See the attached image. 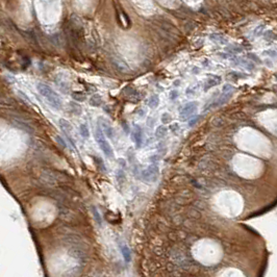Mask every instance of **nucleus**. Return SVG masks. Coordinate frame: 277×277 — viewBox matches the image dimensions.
I'll return each instance as SVG.
<instances>
[{"label": "nucleus", "instance_id": "obj_15", "mask_svg": "<svg viewBox=\"0 0 277 277\" xmlns=\"http://www.w3.org/2000/svg\"><path fill=\"white\" fill-rule=\"evenodd\" d=\"M94 161L97 162V165H98V167L101 169V170H105V167H104V162H103V161L100 157H98V156H94Z\"/></svg>", "mask_w": 277, "mask_h": 277}, {"label": "nucleus", "instance_id": "obj_1", "mask_svg": "<svg viewBox=\"0 0 277 277\" xmlns=\"http://www.w3.org/2000/svg\"><path fill=\"white\" fill-rule=\"evenodd\" d=\"M193 255L198 262L210 266L220 262L222 250L217 243L210 240H203L193 247Z\"/></svg>", "mask_w": 277, "mask_h": 277}, {"label": "nucleus", "instance_id": "obj_11", "mask_svg": "<svg viewBox=\"0 0 277 277\" xmlns=\"http://www.w3.org/2000/svg\"><path fill=\"white\" fill-rule=\"evenodd\" d=\"M90 104L94 107H99L102 105V97L99 94H94L90 98Z\"/></svg>", "mask_w": 277, "mask_h": 277}, {"label": "nucleus", "instance_id": "obj_8", "mask_svg": "<svg viewBox=\"0 0 277 277\" xmlns=\"http://www.w3.org/2000/svg\"><path fill=\"white\" fill-rule=\"evenodd\" d=\"M100 121L101 122L98 123V124L100 125L101 129H102L104 136H105L106 138H109V139H113L114 138V133H115V130H114L113 126L110 124H109L106 121H104V120H102V119H101Z\"/></svg>", "mask_w": 277, "mask_h": 277}, {"label": "nucleus", "instance_id": "obj_9", "mask_svg": "<svg viewBox=\"0 0 277 277\" xmlns=\"http://www.w3.org/2000/svg\"><path fill=\"white\" fill-rule=\"evenodd\" d=\"M220 277H245L242 272L237 269L234 268H230V269H226L221 273Z\"/></svg>", "mask_w": 277, "mask_h": 277}, {"label": "nucleus", "instance_id": "obj_12", "mask_svg": "<svg viewBox=\"0 0 277 277\" xmlns=\"http://www.w3.org/2000/svg\"><path fill=\"white\" fill-rule=\"evenodd\" d=\"M79 131H80V135L83 138H89L90 136V129H89V126H88L86 123H83V124L80 125L79 127Z\"/></svg>", "mask_w": 277, "mask_h": 277}, {"label": "nucleus", "instance_id": "obj_17", "mask_svg": "<svg viewBox=\"0 0 277 277\" xmlns=\"http://www.w3.org/2000/svg\"><path fill=\"white\" fill-rule=\"evenodd\" d=\"M170 115H168V114H164L162 117V122L164 123V124H166V123H168L169 121H170V117H169Z\"/></svg>", "mask_w": 277, "mask_h": 277}, {"label": "nucleus", "instance_id": "obj_7", "mask_svg": "<svg viewBox=\"0 0 277 277\" xmlns=\"http://www.w3.org/2000/svg\"><path fill=\"white\" fill-rule=\"evenodd\" d=\"M131 138L133 139V142L136 146V148H140L143 144V131L142 128L139 125H136L132 130Z\"/></svg>", "mask_w": 277, "mask_h": 277}, {"label": "nucleus", "instance_id": "obj_13", "mask_svg": "<svg viewBox=\"0 0 277 277\" xmlns=\"http://www.w3.org/2000/svg\"><path fill=\"white\" fill-rule=\"evenodd\" d=\"M158 103H159V99H158V96H156V95L152 96L148 101V105L152 107V109H154V107L157 106Z\"/></svg>", "mask_w": 277, "mask_h": 277}, {"label": "nucleus", "instance_id": "obj_3", "mask_svg": "<svg viewBox=\"0 0 277 277\" xmlns=\"http://www.w3.org/2000/svg\"><path fill=\"white\" fill-rule=\"evenodd\" d=\"M94 136H95L96 143L98 144L100 149L104 153V155H105L106 157H109V158H113L114 157L113 148H112V146H110L109 142L107 141V138L104 136V133H103L102 129H101V127H100L99 124L96 126L95 132H94Z\"/></svg>", "mask_w": 277, "mask_h": 277}, {"label": "nucleus", "instance_id": "obj_19", "mask_svg": "<svg viewBox=\"0 0 277 277\" xmlns=\"http://www.w3.org/2000/svg\"><path fill=\"white\" fill-rule=\"evenodd\" d=\"M122 126H123V129L125 128V131H126V133H128V132H129V128H128V126H127V123H123Z\"/></svg>", "mask_w": 277, "mask_h": 277}, {"label": "nucleus", "instance_id": "obj_2", "mask_svg": "<svg viewBox=\"0 0 277 277\" xmlns=\"http://www.w3.org/2000/svg\"><path fill=\"white\" fill-rule=\"evenodd\" d=\"M37 90L38 92L41 94L42 96L49 102L50 105L55 109H61L63 106V100H61V96L55 92V91L50 88L49 86L42 83H39L37 84Z\"/></svg>", "mask_w": 277, "mask_h": 277}, {"label": "nucleus", "instance_id": "obj_10", "mask_svg": "<svg viewBox=\"0 0 277 277\" xmlns=\"http://www.w3.org/2000/svg\"><path fill=\"white\" fill-rule=\"evenodd\" d=\"M195 110H196L195 104L194 103H189L187 106H184V109H182V110L180 112V116L182 117V118H184V117H189L190 115H192Z\"/></svg>", "mask_w": 277, "mask_h": 277}, {"label": "nucleus", "instance_id": "obj_16", "mask_svg": "<svg viewBox=\"0 0 277 277\" xmlns=\"http://www.w3.org/2000/svg\"><path fill=\"white\" fill-rule=\"evenodd\" d=\"M72 96H73L74 99L78 100V101H83H83L86 100V96H84L83 93H74Z\"/></svg>", "mask_w": 277, "mask_h": 277}, {"label": "nucleus", "instance_id": "obj_18", "mask_svg": "<svg viewBox=\"0 0 277 277\" xmlns=\"http://www.w3.org/2000/svg\"><path fill=\"white\" fill-rule=\"evenodd\" d=\"M56 141H57L58 143H60V144H61V146H64V147H65V146H66V142H64V140L61 139L60 136H56Z\"/></svg>", "mask_w": 277, "mask_h": 277}, {"label": "nucleus", "instance_id": "obj_6", "mask_svg": "<svg viewBox=\"0 0 277 277\" xmlns=\"http://www.w3.org/2000/svg\"><path fill=\"white\" fill-rule=\"evenodd\" d=\"M157 176H158V169L154 165L149 166L146 170H144L142 172L143 179H144L145 181H148V182L155 181L156 179H157Z\"/></svg>", "mask_w": 277, "mask_h": 277}, {"label": "nucleus", "instance_id": "obj_4", "mask_svg": "<svg viewBox=\"0 0 277 277\" xmlns=\"http://www.w3.org/2000/svg\"><path fill=\"white\" fill-rule=\"evenodd\" d=\"M75 267V263L72 258L69 257H58L57 260H55L53 265V269L56 271V274H61L63 276H68L70 272H72Z\"/></svg>", "mask_w": 277, "mask_h": 277}, {"label": "nucleus", "instance_id": "obj_5", "mask_svg": "<svg viewBox=\"0 0 277 277\" xmlns=\"http://www.w3.org/2000/svg\"><path fill=\"white\" fill-rule=\"evenodd\" d=\"M58 123H60L61 129L63 130L64 135H65V136H66V139L68 140V142H69L70 144L72 145V147H74V149H76L75 142H74V139H73V136H72V133H73V127H72V125H71L70 122L67 121L66 119H60Z\"/></svg>", "mask_w": 277, "mask_h": 277}, {"label": "nucleus", "instance_id": "obj_14", "mask_svg": "<svg viewBox=\"0 0 277 277\" xmlns=\"http://www.w3.org/2000/svg\"><path fill=\"white\" fill-rule=\"evenodd\" d=\"M166 132H167V129H166L164 126H159L158 128L156 129L155 136H156V138L162 139V136H166Z\"/></svg>", "mask_w": 277, "mask_h": 277}]
</instances>
